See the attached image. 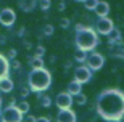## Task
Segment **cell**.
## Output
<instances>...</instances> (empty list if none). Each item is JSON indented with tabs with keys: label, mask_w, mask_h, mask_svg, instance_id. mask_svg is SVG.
Segmentation results:
<instances>
[{
	"label": "cell",
	"mask_w": 124,
	"mask_h": 122,
	"mask_svg": "<svg viewBox=\"0 0 124 122\" xmlns=\"http://www.w3.org/2000/svg\"><path fill=\"white\" fill-rule=\"evenodd\" d=\"M97 113L108 122H119L124 114V93L119 88H106L97 96Z\"/></svg>",
	"instance_id": "cell-1"
},
{
	"label": "cell",
	"mask_w": 124,
	"mask_h": 122,
	"mask_svg": "<svg viewBox=\"0 0 124 122\" xmlns=\"http://www.w3.org/2000/svg\"><path fill=\"white\" fill-rule=\"evenodd\" d=\"M28 85L32 92H44L52 85V74L45 68L32 69L28 76Z\"/></svg>",
	"instance_id": "cell-2"
},
{
	"label": "cell",
	"mask_w": 124,
	"mask_h": 122,
	"mask_svg": "<svg viewBox=\"0 0 124 122\" xmlns=\"http://www.w3.org/2000/svg\"><path fill=\"white\" fill-rule=\"evenodd\" d=\"M98 43H100V39L92 27L84 26L81 31L76 32V45H78V50H81V51L93 50Z\"/></svg>",
	"instance_id": "cell-3"
},
{
	"label": "cell",
	"mask_w": 124,
	"mask_h": 122,
	"mask_svg": "<svg viewBox=\"0 0 124 122\" xmlns=\"http://www.w3.org/2000/svg\"><path fill=\"white\" fill-rule=\"evenodd\" d=\"M23 114L19 113L16 106H8L3 111H0V122H21Z\"/></svg>",
	"instance_id": "cell-4"
},
{
	"label": "cell",
	"mask_w": 124,
	"mask_h": 122,
	"mask_svg": "<svg viewBox=\"0 0 124 122\" xmlns=\"http://www.w3.org/2000/svg\"><path fill=\"white\" fill-rule=\"evenodd\" d=\"M113 29H115L113 21H111L108 16H103V18H98V21H97L95 29H93V31L98 32V34H101V36H108Z\"/></svg>",
	"instance_id": "cell-5"
},
{
	"label": "cell",
	"mask_w": 124,
	"mask_h": 122,
	"mask_svg": "<svg viewBox=\"0 0 124 122\" xmlns=\"http://www.w3.org/2000/svg\"><path fill=\"white\" fill-rule=\"evenodd\" d=\"M103 64H105V56L103 55L93 51L87 56V68L90 71H100L103 68Z\"/></svg>",
	"instance_id": "cell-6"
},
{
	"label": "cell",
	"mask_w": 124,
	"mask_h": 122,
	"mask_svg": "<svg viewBox=\"0 0 124 122\" xmlns=\"http://www.w3.org/2000/svg\"><path fill=\"white\" fill-rule=\"evenodd\" d=\"M90 79H92V71L87 66L81 64L79 68H76V71H74V80L76 82H79L82 85V84H87Z\"/></svg>",
	"instance_id": "cell-7"
},
{
	"label": "cell",
	"mask_w": 124,
	"mask_h": 122,
	"mask_svg": "<svg viewBox=\"0 0 124 122\" xmlns=\"http://www.w3.org/2000/svg\"><path fill=\"white\" fill-rule=\"evenodd\" d=\"M55 103L58 106V109H69L71 104H73V96L69 95L68 92H61V93L56 95Z\"/></svg>",
	"instance_id": "cell-8"
},
{
	"label": "cell",
	"mask_w": 124,
	"mask_h": 122,
	"mask_svg": "<svg viewBox=\"0 0 124 122\" xmlns=\"http://www.w3.org/2000/svg\"><path fill=\"white\" fill-rule=\"evenodd\" d=\"M15 21H16V14H15V11L11 8H3L0 11V23L3 26L11 27L15 24Z\"/></svg>",
	"instance_id": "cell-9"
},
{
	"label": "cell",
	"mask_w": 124,
	"mask_h": 122,
	"mask_svg": "<svg viewBox=\"0 0 124 122\" xmlns=\"http://www.w3.org/2000/svg\"><path fill=\"white\" fill-rule=\"evenodd\" d=\"M56 122H76V113H73L71 109H60Z\"/></svg>",
	"instance_id": "cell-10"
},
{
	"label": "cell",
	"mask_w": 124,
	"mask_h": 122,
	"mask_svg": "<svg viewBox=\"0 0 124 122\" xmlns=\"http://www.w3.org/2000/svg\"><path fill=\"white\" fill-rule=\"evenodd\" d=\"M13 87H15V84H13V80H11L10 76L0 79V92L2 93H10V92L13 90Z\"/></svg>",
	"instance_id": "cell-11"
},
{
	"label": "cell",
	"mask_w": 124,
	"mask_h": 122,
	"mask_svg": "<svg viewBox=\"0 0 124 122\" xmlns=\"http://www.w3.org/2000/svg\"><path fill=\"white\" fill-rule=\"evenodd\" d=\"M93 11H95L97 16H100V18L108 16V13H110V5H108V2H98Z\"/></svg>",
	"instance_id": "cell-12"
},
{
	"label": "cell",
	"mask_w": 124,
	"mask_h": 122,
	"mask_svg": "<svg viewBox=\"0 0 124 122\" xmlns=\"http://www.w3.org/2000/svg\"><path fill=\"white\" fill-rule=\"evenodd\" d=\"M36 5H37V0H18V7L26 13L32 11L36 8Z\"/></svg>",
	"instance_id": "cell-13"
},
{
	"label": "cell",
	"mask_w": 124,
	"mask_h": 122,
	"mask_svg": "<svg viewBox=\"0 0 124 122\" xmlns=\"http://www.w3.org/2000/svg\"><path fill=\"white\" fill-rule=\"evenodd\" d=\"M10 74V63L3 55H0V79L7 77Z\"/></svg>",
	"instance_id": "cell-14"
},
{
	"label": "cell",
	"mask_w": 124,
	"mask_h": 122,
	"mask_svg": "<svg viewBox=\"0 0 124 122\" xmlns=\"http://www.w3.org/2000/svg\"><path fill=\"white\" fill-rule=\"evenodd\" d=\"M28 63L31 64L32 69H42L44 68V59L37 56H28Z\"/></svg>",
	"instance_id": "cell-15"
},
{
	"label": "cell",
	"mask_w": 124,
	"mask_h": 122,
	"mask_svg": "<svg viewBox=\"0 0 124 122\" xmlns=\"http://www.w3.org/2000/svg\"><path fill=\"white\" fill-rule=\"evenodd\" d=\"M81 84H79V82H76V80H73V82H69L68 84V93L71 96H74V95H78V93H81Z\"/></svg>",
	"instance_id": "cell-16"
},
{
	"label": "cell",
	"mask_w": 124,
	"mask_h": 122,
	"mask_svg": "<svg viewBox=\"0 0 124 122\" xmlns=\"http://www.w3.org/2000/svg\"><path fill=\"white\" fill-rule=\"evenodd\" d=\"M39 101H40L42 108H50L52 106V98L48 95H42V93H39Z\"/></svg>",
	"instance_id": "cell-17"
},
{
	"label": "cell",
	"mask_w": 124,
	"mask_h": 122,
	"mask_svg": "<svg viewBox=\"0 0 124 122\" xmlns=\"http://www.w3.org/2000/svg\"><path fill=\"white\" fill-rule=\"evenodd\" d=\"M16 109H18L21 114H26L29 111V103L26 101V100H23V101H19V103L16 104Z\"/></svg>",
	"instance_id": "cell-18"
},
{
	"label": "cell",
	"mask_w": 124,
	"mask_h": 122,
	"mask_svg": "<svg viewBox=\"0 0 124 122\" xmlns=\"http://www.w3.org/2000/svg\"><path fill=\"white\" fill-rule=\"evenodd\" d=\"M74 101L79 106H84V104L87 103V96L84 95V93H78V95H74Z\"/></svg>",
	"instance_id": "cell-19"
},
{
	"label": "cell",
	"mask_w": 124,
	"mask_h": 122,
	"mask_svg": "<svg viewBox=\"0 0 124 122\" xmlns=\"http://www.w3.org/2000/svg\"><path fill=\"white\" fill-rule=\"evenodd\" d=\"M37 3H39V8L42 11H47V10H50L52 7V0H37Z\"/></svg>",
	"instance_id": "cell-20"
},
{
	"label": "cell",
	"mask_w": 124,
	"mask_h": 122,
	"mask_svg": "<svg viewBox=\"0 0 124 122\" xmlns=\"http://www.w3.org/2000/svg\"><path fill=\"white\" fill-rule=\"evenodd\" d=\"M74 59H76L78 63H84V61L87 59V55H85V51H81V50H78V51H76V56H74Z\"/></svg>",
	"instance_id": "cell-21"
},
{
	"label": "cell",
	"mask_w": 124,
	"mask_h": 122,
	"mask_svg": "<svg viewBox=\"0 0 124 122\" xmlns=\"http://www.w3.org/2000/svg\"><path fill=\"white\" fill-rule=\"evenodd\" d=\"M97 3H98V0H84V7L87 10H95Z\"/></svg>",
	"instance_id": "cell-22"
},
{
	"label": "cell",
	"mask_w": 124,
	"mask_h": 122,
	"mask_svg": "<svg viewBox=\"0 0 124 122\" xmlns=\"http://www.w3.org/2000/svg\"><path fill=\"white\" fill-rule=\"evenodd\" d=\"M53 32H55V29H53V26H52V24H47V26H44V36H48V37H50Z\"/></svg>",
	"instance_id": "cell-23"
},
{
	"label": "cell",
	"mask_w": 124,
	"mask_h": 122,
	"mask_svg": "<svg viewBox=\"0 0 124 122\" xmlns=\"http://www.w3.org/2000/svg\"><path fill=\"white\" fill-rule=\"evenodd\" d=\"M44 55H45V47H44V45L36 47V56H37V58H42Z\"/></svg>",
	"instance_id": "cell-24"
},
{
	"label": "cell",
	"mask_w": 124,
	"mask_h": 122,
	"mask_svg": "<svg viewBox=\"0 0 124 122\" xmlns=\"http://www.w3.org/2000/svg\"><path fill=\"white\" fill-rule=\"evenodd\" d=\"M10 68L15 69V71H19V69H21V63H19L18 59H11V64H10Z\"/></svg>",
	"instance_id": "cell-25"
},
{
	"label": "cell",
	"mask_w": 124,
	"mask_h": 122,
	"mask_svg": "<svg viewBox=\"0 0 124 122\" xmlns=\"http://www.w3.org/2000/svg\"><path fill=\"white\" fill-rule=\"evenodd\" d=\"M60 26L63 27V29H68V27H69V19H68V18H63V19L60 21Z\"/></svg>",
	"instance_id": "cell-26"
},
{
	"label": "cell",
	"mask_w": 124,
	"mask_h": 122,
	"mask_svg": "<svg viewBox=\"0 0 124 122\" xmlns=\"http://www.w3.org/2000/svg\"><path fill=\"white\" fill-rule=\"evenodd\" d=\"M29 87H23V88H21V90H19V93H21V96H23V98H26V96L29 95Z\"/></svg>",
	"instance_id": "cell-27"
},
{
	"label": "cell",
	"mask_w": 124,
	"mask_h": 122,
	"mask_svg": "<svg viewBox=\"0 0 124 122\" xmlns=\"http://www.w3.org/2000/svg\"><path fill=\"white\" fill-rule=\"evenodd\" d=\"M16 53H18V51H16V48H11L8 51V58L10 59H15V58H16Z\"/></svg>",
	"instance_id": "cell-28"
},
{
	"label": "cell",
	"mask_w": 124,
	"mask_h": 122,
	"mask_svg": "<svg viewBox=\"0 0 124 122\" xmlns=\"http://www.w3.org/2000/svg\"><path fill=\"white\" fill-rule=\"evenodd\" d=\"M64 8H66V2H60V5H58V11H64Z\"/></svg>",
	"instance_id": "cell-29"
},
{
	"label": "cell",
	"mask_w": 124,
	"mask_h": 122,
	"mask_svg": "<svg viewBox=\"0 0 124 122\" xmlns=\"http://www.w3.org/2000/svg\"><path fill=\"white\" fill-rule=\"evenodd\" d=\"M16 34H18L19 37H23L24 34H26V27H19V29H18V32H16Z\"/></svg>",
	"instance_id": "cell-30"
},
{
	"label": "cell",
	"mask_w": 124,
	"mask_h": 122,
	"mask_svg": "<svg viewBox=\"0 0 124 122\" xmlns=\"http://www.w3.org/2000/svg\"><path fill=\"white\" fill-rule=\"evenodd\" d=\"M34 121H36V119L32 117V116H26V117L23 119V122H34Z\"/></svg>",
	"instance_id": "cell-31"
},
{
	"label": "cell",
	"mask_w": 124,
	"mask_h": 122,
	"mask_svg": "<svg viewBox=\"0 0 124 122\" xmlns=\"http://www.w3.org/2000/svg\"><path fill=\"white\" fill-rule=\"evenodd\" d=\"M34 122H50V119H48V117H39V119H36Z\"/></svg>",
	"instance_id": "cell-32"
},
{
	"label": "cell",
	"mask_w": 124,
	"mask_h": 122,
	"mask_svg": "<svg viewBox=\"0 0 124 122\" xmlns=\"http://www.w3.org/2000/svg\"><path fill=\"white\" fill-rule=\"evenodd\" d=\"M24 48H28V50H31L32 48V43L29 40H24Z\"/></svg>",
	"instance_id": "cell-33"
},
{
	"label": "cell",
	"mask_w": 124,
	"mask_h": 122,
	"mask_svg": "<svg viewBox=\"0 0 124 122\" xmlns=\"http://www.w3.org/2000/svg\"><path fill=\"white\" fill-rule=\"evenodd\" d=\"M71 66H73V63H71V61H66V63H64V69H66V71H68V69H71Z\"/></svg>",
	"instance_id": "cell-34"
},
{
	"label": "cell",
	"mask_w": 124,
	"mask_h": 122,
	"mask_svg": "<svg viewBox=\"0 0 124 122\" xmlns=\"http://www.w3.org/2000/svg\"><path fill=\"white\" fill-rule=\"evenodd\" d=\"M7 42V37L5 36H0V43H5Z\"/></svg>",
	"instance_id": "cell-35"
},
{
	"label": "cell",
	"mask_w": 124,
	"mask_h": 122,
	"mask_svg": "<svg viewBox=\"0 0 124 122\" xmlns=\"http://www.w3.org/2000/svg\"><path fill=\"white\" fill-rule=\"evenodd\" d=\"M56 61V56H50V63H55Z\"/></svg>",
	"instance_id": "cell-36"
},
{
	"label": "cell",
	"mask_w": 124,
	"mask_h": 122,
	"mask_svg": "<svg viewBox=\"0 0 124 122\" xmlns=\"http://www.w3.org/2000/svg\"><path fill=\"white\" fill-rule=\"evenodd\" d=\"M0 111H2V100H0Z\"/></svg>",
	"instance_id": "cell-37"
},
{
	"label": "cell",
	"mask_w": 124,
	"mask_h": 122,
	"mask_svg": "<svg viewBox=\"0 0 124 122\" xmlns=\"http://www.w3.org/2000/svg\"><path fill=\"white\" fill-rule=\"evenodd\" d=\"M78 2H84V0H78Z\"/></svg>",
	"instance_id": "cell-38"
}]
</instances>
